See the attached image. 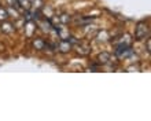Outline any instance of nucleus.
I'll use <instances>...</instances> for the list:
<instances>
[{"instance_id": "f03ea898", "label": "nucleus", "mask_w": 151, "mask_h": 121, "mask_svg": "<svg viewBox=\"0 0 151 121\" xmlns=\"http://www.w3.org/2000/svg\"><path fill=\"white\" fill-rule=\"evenodd\" d=\"M8 18V12L6 8H0V19H7Z\"/></svg>"}, {"instance_id": "20e7f679", "label": "nucleus", "mask_w": 151, "mask_h": 121, "mask_svg": "<svg viewBox=\"0 0 151 121\" xmlns=\"http://www.w3.org/2000/svg\"><path fill=\"white\" fill-rule=\"evenodd\" d=\"M1 28H3V30L4 32H11V25H8V24H6V25H3V26H1Z\"/></svg>"}, {"instance_id": "f257e3e1", "label": "nucleus", "mask_w": 151, "mask_h": 121, "mask_svg": "<svg viewBox=\"0 0 151 121\" xmlns=\"http://www.w3.org/2000/svg\"><path fill=\"white\" fill-rule=\"evenodd\" d=\"M146 30H147V28H144V24H139L137 32H136V37H137V39H142L143 36H146Z\"/></svg>"}, {"instance_id": "7ed1b4c3", "label": "nucleus", "mask_w": 151, "mask_h": 121, "mask_svg": "<svg viewBox=\"0 0 151 121\" xmlns=\"http://www.w3.org/2000/svg\"><path fill=\"white\" fill-rule=\"evenodd\" d=\"M69 48H70V44L62 41V44H60V50H62V51H69Z\"/></svg>"}]
</instances>
